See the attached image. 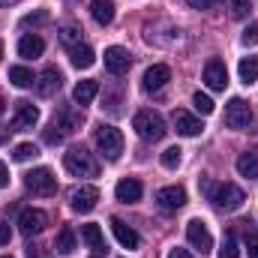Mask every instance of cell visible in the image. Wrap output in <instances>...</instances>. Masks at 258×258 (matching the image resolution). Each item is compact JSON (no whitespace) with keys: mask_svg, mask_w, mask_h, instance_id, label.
Returning <instances> with one entry per match:
<instances>
[{"mask_svg":"<svg viewBox=\"0 0 258 258\" xmlns=\"http://www.w3.org/2000/svg\"><path fill=\"white\" fill-rule=\"evenodd\" d=\"M168 258H192V255H189L186 249H180V246H177V249H171V252H168Z\"/></svg>","mask_w":258,"mask_h":258,"instance_id":"42","label":"cell"},{"mask_svg":"<svg viewBox=\"0 0 258 258\" xmlns=\"http://www.w3.org/2000/svg\"><path fill=\"white\" fill-rule=\"evenodd\" d=\"M0 114H3V99H0Z\"/></svg>","mask_w":258,"mask_h":258,"instance_id":"45","label":"cell"},{"mask_svg":"<svg viewBox=\"0 0 258 258\" xmlns=\"http://www.w3.org/2000/svg\"><path fill=\"white\" fill-rule=\"evenodd\" d=\"M9 81L24 90V87H33V84H36V75H33V69H27V66H9Z\"/></svg>","mask_w":258,"mask_h":258,"instance_id":"24","label":"cell"},{"mask_svg":"<svg viewBox=\"0 0 258 258\" xmlns=\"http://www.w3.org/2000/svg\"><path fill=\"white\" fill-rule=\"evenodd\" d=\"M129 66H132V57L126 48H120V45L105 48V69L111 75H123V72H129Z\"/></svg>","mask_w":258,"mask_h":258,"instance_id":"14","label":"cell"},{"mask_svg":"<svg viewBox=\"0 0 258 258\" xmlns=\"http://www.w3.org/2000/svg\"><path fill=\"white\" fill-rule=\"evenodd\" d=\"M6 183H9V168H6V165L0 162V189H3Z\"/></svg>","mask_w":258,"mask_h":258,"instance_id":"41","label":"cell"},{"mask_svg":"<svg viewBox=\"0 0 258 258\" xmlns=\"http://www.w3.org/2000/svg\"><path fill=\"white\" fill-rule=\"evenodd\" d=\"M111 231H114V237H117V243L123 246V249H138V243H141V237H138V231L135 228H129L123 219H111Z\"/></svg>","mask_w":258,"mask_h":258,"instance_id":"17","label":"cell"},{"mask_svg":"<svg viewBox=\"0 0 258 258\" xmlns=\"http://www.w3.org/2000/svg\"><path fill=\"white\" fill-rule=\"evenodd\" d=\"M45 225H48V213L39 210V207H27V210H21V216H18V231H21L24 237H33V234L45 231Z\"/></svg>","mask_w":258,"mask_h":258,"instance_id":"7","label":"cell"},{"mask_svg":"<svg viewBox=\"0 0 258 258\" xmlns=\"http://www.w3.org/2000/svg\"><path fill=\"white\" fill-rule=\"evenodd\" d=\"M15 162H27V159H33V156H39V150H36V144H30V141H24V144H18L15 147Z\"/></svg>","mask_w":258,"mask_h":258,"instance_id":"32","label":"cell"},{"mask_svg":"<svg viewBox=\"0 0 258 258\" xmlns=\"http://www.w3.org/2000/svg\"><path fill=\"white\" fill-rule=\"evenodd\" d=\"M81 240L90 246V249H102L105 246V237H102V228L99 225H93V222H87V225H81Z\"/></svg>","mask_w":258,"mask_h":258,"instance_id":"26","label":"cell"},{"mask_svg":"<svg viewBox=\"0 0 258 258\" xmlns=\"http://www.w3.org/2000/svg\"><path fill=\"white\" fill-rule=\"evenodd\" d=\"M156 204H159V210H165V213H177V210L186 204V189H183V186H162V189L156 192Z\"/></svg>","mask_w":258,"mask_h":258,"instance_id":"11","label":"cell"},{"mask_svg":"<svg viewBox=\"0 0 258 258\" xmlns=\"http://www.w3.org/2000/svg\"><path fill=\"white\" fill-rule=\"evenodd\" d=\"M51 126H54V129H57V132L66 138V135H72L75 129L81 126V114H75L72 108H63V111H60V114L51 120Z\"/></svg>","mask_w":258,"mask_h":258,"instance_id":"19","label":"cell"},{"mask_svg":"<svg viewBox=\"0 0 258 258\" xmlns=\"http://www.w3.org/2000/svg\"><path fill=\"white\" fill-rule=\"evenodd\" d=\"M69 60L75 69H90V66L96 63V54H93V48L90 45H75V48H69Z\"/></svg>","mask_w":258,"mask_h":258,"instance_id":"22","label":"cell"},{"mask_svg":"<svg viewBox=\"0 0 258 258\" xmlns=\"http://www.w3.org/2000/svg\"><path fill=\"white\" fill-rule=\"evenodd\" d=\"M171 123H174V129L180 132V135H186V138H195V135H201V120L198 117H192L189 111H183V108H177L174 114H171Z\"/></svg>","mask_w":258,"mask_h":258,"instance_id":"16","label":"cell"},{"mask_svg":"<svg viewBox=\"0 0 258 258\" xmlns=\"http://www.w3.org/2000/svg\"><path fill=\"white\" fill-rule=\"evenodd\" d=\"M0 258H9V255H0Z\"/></svg>","mask_w":258,"mask_h":258,"instance_id":"47","label":"cell"},{"mask_svg":"<svg viewBox=\"0 0 258 258\" xmlns=\"http://www.w3.org/2000/svg\"><path fill=\"white\" fill-rule=\"evenodd\" d=\"M48 21V12H36V15H24L21 18V24L27 27V24H45Z\"/></svg>","mask_w":258,"mask_h":258,"instance_id":"37","label":"cell"},{"mask_svg":"<svg viewBox=\"0 0 258 258\" xmlns=\"http://www.w3.org/2000/svg\"><path fill=\"white\" fill-rule=\"evenodd\" d=\"M12 3H18V0H0V6H12Z\"/></svg>","mask_w":258,"mask_h":258,"instance_id":"44","label":"cell"},{"mask_svg":"<svg viewBox=\"0 0 258 258\" xmlns=\"http://www.w3.org/2000/svg\"><path fill=\"white\" fill-rule=\"evenodd\" d=\"M45 51V42H42V36H36V33H27V36H21L18 39V54L21 57H39Z\"/></svg>","mask_w":258,"mask_h":258,"instance_id":"21","label":"cell"},{"mask_svg":"<svg viewBox=\"0 0 258 258\" xmlns=\"http://www.w3.org/2000/svg\"><path fill=\"white\" fill-rule=\"evenodd\" d=\"M210 201L219 207V210H225V213H231V210H240L243 207V201H246V192L237 186V183H219L213 195H210Z\"/></svg>","mask_w":258,"mask_h":258,"instance_id":"4","label":"cell"},{"mask_svg":"<svg viewBox=\"0 0 258 258\" xmlns=\"http://www.w3.org/2000/svg\"><path fill=\"white\" fill-rule=\"evenodd\" d=\"M60 84H63V75H60V69L57 66H45L42 72H39V78H36V93L42 96V99H48V96H54L57 90H60Z\"/></svg>","mask_w":258,"mask_h":258,"instance_id":"8","label":"cell"},{"mask_svg":"<svg viewBox=\"0 0 258 258\" xmlns=\"http://www.w3.org/2000/svg\"><path fill=\"white\" fill-rule=\"evenodd\" d=\"M204 84H207L210 90H225V84H228V69H225V63H222L219 57H210V60L204 63Z\"/></svg>","mask_w":258,"mask_h":258,"instance_id":"12","label":"cell"},{"mask_svg":"<svg viewBox=\"0 0 258 258\" xmlns=\"http://www.w3.org/2000/svg\"><path fill=\"white\" fill-rule=\"evenodd\" d=\"M237 72H240L243 84H255L258 81V57H243L240 66H237Z\"/></svg>","mask_w":258,"mask_h":258,"instance_id":"28","label":"cell"},{"mask_svg":"<svg viewBox=\"0 0 258 258\" xmlns=\"http://www.w3.org/2000/svg\"><path fill=\"white\" fill-rule=\"evenodd\" d=\"M42 138H45V144H60V141H63V135H60L54 126L45 129V135H42Z\"/></svg>","mask_w":258,"mask_h":258,"instance_id":"38","label":"cell"},{"mask_svg":"<svg viewBox=\"0 0 258 258\" xmlns=\"http://www.w3.org/2000/svg\"><path fill=\"white\" fill-rule=\"evenodd\" d=\"M24 189L33 195H54L57 192V177L51 174V168H33L24 174Z\"/></svg>","mask_w":258,"mask_h":258,"instance_id":"5","label":"cell"},{"mask_svg":"<svg viewBox=\"0 0 258 258\" xmlns=\"http://www.w3.org/2000/svg\"><path fill=\"white\" fill-rule=\"evenodd\" d=\"M186 237H189V243H192L195 249L201 252V255H207L210 249H213V237H210V228L201 222V219H189V225H186Z\"/></svg>","mask_w":258,"mask_h":258,"instance_id":"10","label":"cell"},{"mask_svg":"<svg viewBox=\"0 0 258 258\" xmlns=\"http://www.w3.org/2000/svg\"><path fill=\"white\" fill-rule=\"evenodd\" d=\"M255 42H258V21L243 30V45H255Z\"/></svg>","mask_w":258,"mask_h":258,"instance_id":"36","label":"cell"},{"mask_svg":"<svg viewBox=\"0 0 258 258\" xmlns=\"http://www.w3.org/2000/svg\"><path fill=\"white\" fill-rule=\"evenodd\" d=\"M0 54H3V45H0Z\"/></svg>","mask_w":258,"mask_h":258,"instance_id":"46","label":"cell"},{"mask_svg":"<svg viewBox=\"0 0 258 258\" xmlns=\"http://www.w3.org/2000/svg\"><path fill=\"white\" fill-rule=\"evenodd\" d=\"M9 237H12L9 222H3V219H0V246H6V243H9Z\"/></svg>","mask_w":258,"mask_h":258,"instance_id":"39","label":"cell"},{"mask_svg":"<svg viewBox=\"0 0 258 258\" xmlns=\"http://www.w3.org/2000/svg\"><path fill=\"white\" fill-rule=\"evenodd\" d=\"M249 9H252V3H249V0H231V18L243 21V18L249 15Z\"/></svg>","mask_w":258,"mask_h":258,"instance_id":"34","label":"cell"},{"mask_svg":"<svg viewBox=\"0 0 258 258\" xmlns=\"http://www.w3.org/2000/svg\"><path fill=\"white\" fill-rule=\"evenodd\" d=\"M12 105H15L12 126L18 129V132H24V129H33V126H36V120H39V108H36L33 102H27V99H18V102H12Z\"/></svg>","mask_w":258,"mask_h":258,"instance_id":"9","label":"cell"},{"mask_svg":"<svg viewBox=\"0 0 258 258\" xmlns=\"http://www.w3.org/2000/svg\"><path fill=\"white\" fill-rule=\"evenodd\" d=\"M192 105H195V111H198V114H204V117H207V114H213V108H216V105H213V99H210L207 93H201V90L192 93Z\"/></svg>","mask_w":258,"mask_h":258,"instance_id":"31","label":"cell"},{"mask_svg":"<svg viewBox=\"0 0 258 258\" xmlns=\"http://www.w3.org/2000/svg\"><path fill=\"white\" fill-rule=\"evenodd\" d=\"M180 159H183V150H180V147H168V150H162V165H165V168H177Z\"/></svg>","mask_w":258,"mask_h":258,"instance_id":"33","label":"cell"},{"mask_svg":"<svg viewBox=\"0 0 258 258\" xmlns=\"http://www.w3.org/2000/svg\"><path fill=\"white\" fill-rule=\"evenodd\" d=\"M90 15L99 27H108L114 21V3L111 0H90Z\"/></svg>","mask_w":258,"mask_h":258,"instance_id":"20","label":"cell"},{"mask_svg":"<svg viewBox=\"0 0 258 258\" xmlns=\"http://www.w3.org/2000/svg\"><path fill=\"white\" fill-rule=\"evenodd\" d=\"M81 27L78 24H66L63 30H60V42H63L66 48H75V45H81Z\"/></svg>","mask_w":258,"mask_h":258,"instance_id":"29","label":"cell"},{"mask_svg":"<svg viewBox=\"0 0 258 258\" xmlns=\"http://www.w3.org/2000/svg\"><path fill=\"white\" fill-rule=\"evenodd\" d=\"M237 255H240V249H237V237H234V231H228V234L222 237L219 258H237Z\"/></svg>","mask_w":258,"mask_h":258,"instance_id":"30","label":"cell"},{"mask_svg":"<svg viewBox=\"0 0 258 258\" xmlns=\"http://www.w3.org/2000/svg\"><path fill=\"white\" fill-rule=\"evenodd\" d=\"M168 81H171V69L165 63H153L144 72V90H147V93H159Z\"/></svg>","mask_w":258,"mask_h":258,"instance_id":"15","label":"cell"},{"mask_svg":"<svg viewBox=\"0 0 258 258\" xmlns=\"http://www.w3.org/2000/svg\"><path fill=\"white\" fill-rule=\"evenodd\" d=\"M186 3H189L192 9H210V6H216L219 0H186Z\"/></svg>","mask_w":258,"mask_h":258,"instance_id":"40","label":"cell"},{"mask_svg":"<svg viewBox=\"0 0 258 258\" xmlns=\"http://www.w3.org/2000/svg\"><path fill=\"white\" fill-rule=\"evenodd\" d=\"M252 120H255V114H252V108H249L240 96H234V99L225 105V126L249 129V126H252Z\"/></svg>","mask_w":258,"mask_h":258,"instance_id":"6","label":"cell"},{"mask_svg":"<svg viewBox=\"0 0 258 258\" xmlns=\"http://www.w3.org/2000/svg\"><path fill=\"white\" fill-rule=\"evenodd\" d=\"M96 147L102 150V156L105 159H120V153H123V132L117 126H108V123H102V126H96Z\"/></svg>","mask_w":258,"mask_h":258,"instance_id":"3","label":"cell"},{"mask_svg":"<svg viewBox=\"0 0 258 258\" xmlns=\"http://www.w3.org/2000/svg\"><path fill=\"white\" fill-rule=\"evenodd\" d=\"M96 93H99V84L87 78V81H78V84H75V90H72V99H75L78 105H90V102L96 99Z\"/></svg>","mask_w":258,"mask_h":258,"instance_id":"23","label":"cell"},{"mask_svg":"<svg viewBox=\"0 0 258 258\" xmlns=\"http://www.w3.org/2000/svg\"><path fill=\"white\" fill-rule=\"evenodd\" d=\"M132 129H135L138 138H144V141H162L165 132H168L162 114H159V111H150V108H144V111H138V114L132 117Z\"/></svg>","mask_w":258,"mask_h":258,"instance_id":"2","label":"cell"},{"mask_svg":"<svg viewBox=\"0 0 258 258\" xmlns=\"http://www.w3.org/2000/svg\"><path fill=\"white\" fill-rule=\"evenodd\" d=\"M9 132H12V129H3V126H0V144H3L6 138H9Z\"/></svg>","mask_w":258,"mask_h":258,"instance_id":"43","label":"cell"},{"mask_svg":"<svg viewBox=\"0 0 258 258\" xmlns=\"http://www.w3.org/2000/svg\"><path fill=\"white\" fill-rule=\"evenodd\" d=\"M96 201H99V189L96 186H78L69 195V204H72L75 213H90L96 207Z\"/></svg>","mask_w":258,"mask_h":258,"instance_id":"13","label":"cell"},{"mask_svg":"<svg viewBox=\"0 0 258 258\" xmlns=\"http://www.w3.org/2000/svg\"><path fill=\"white\" fill-rule=\"evenodd\" d=\"M54 249H57L60 255H72V252H75V231H72V228H60V231H57Z\"/></svg>","mask_w":258,"mask_h":258,"instance_id":"27","label":"cell"},{"mask_svg":"<svg viewBox=\"0 0 258 258\" xmlns=\"http://www.w3.org/2000/svg\"><path fill=\"white\" fill-rule=\"evenodd\" d=\"M117 201H123V204H132V201H141V195H144V186L135 180V177H123L120 183H117Z\"/></svg>","mask_w":258,"mask_h":258,"instance_id":"18","label":"cell"},{"mask_svg":"<svg viewBox=\"0 0 258 258\" xmlns=\"http://www.w3.org/2000/svg\"><path fill=\"white\" fill-rule=\"evenodd\" d=\"M246 252L249 258H258V231H246Z\"/></svg>","mask_w":258,"mask_h":258,"instance_id":"35","label":"cell"},{"mask_svg":"<svg viewBox=\"0 0 258 258\" xmlns=\"http://www.w3.org/2000/svg\"><path fill=\"white\" fill-rule=\"evenodd\" d=\"M63 165L72 177H96L99 174V162L93 159V153H87V147H69L63 153Z\"/></svg>","mask_w":258,"mask_h":258,"instance_id":"1","label":"cell"},{"mask_svg":"<svg viewBox=\"0 0 258 258\" xmlns=\"http://www.w3.org/2000/svg\"><path fill=\"white\" fill-rule=\"evenodd\" d=\"M237 171H240V177L255 180L258 177V153H240L237 156Z\"/></svg>","mask_w":258,"mask_h":258,"instance_id":"25","label":"cell"}]
</instances>
